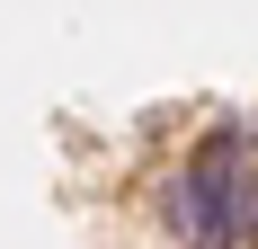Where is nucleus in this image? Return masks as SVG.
<instances>
[{"label": "nucleus", "instance_id": "1", "mask_svg": "<svg viewBox=\"0 0 258 249\" xmlns=\"http://www.w3.org/2000/svg\"><path fill=\"white\" fill-rule=\"evenodd\" d=\"M169 223H178L187 249H232L240 231H258V187H249V151L240 134H205V143L187 151L178 187H169Z\"/></svg>", "mask_w": 258, "mask_h": 249}]
</instances>
